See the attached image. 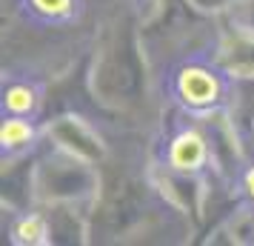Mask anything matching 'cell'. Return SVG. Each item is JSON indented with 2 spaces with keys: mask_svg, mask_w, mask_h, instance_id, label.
<instances>
[{
  "mask_svg": "<svg viewBox=\"0 0 254 246\" xmlns=\"http://www.w3.org/2000/svg\"><path fill=\"white\" fill-rule=\"evenodd\" d=\"M174 94L180 97V103L189 109H211L223 100V81L217 72L203 69V66H189L174 78Z\"/></svg>",
  "mask_w": 254,
  "mask_h": 246,
  "instance_id": "6da1fadb",
  "label": "cell"
},
{
  "mask_svg": "<svg viewBox=\"0 0 254 246\" xmlns=\"http://www.w3.org/2000/svg\"><path fill=\"white\" fill-rule=\"evenodd\" d=\"M243 192H246V195L254 200V166L246 172V175H243Z\"/></svg>",
  "mask_w": 254,
  "mask_h": 246,
  "instance_id": "52a82bcc",
  "label": "cell"
},
{
  "mask_svg": "<svg viewBox=\"0 0 254 246\" xmlns=\"http://www.w3.org/2000/svg\"><path fill=\"white\" fill-rule=\"evenodd\" d=\"M49 229H46V221L40 215H29L23 221L14 226L12 232V241L14 244H49Z\"/></svg>",
  "mask_w": 254,
  "mask_h": 246,
  "instance_id": "5b68a950",
  "label": "cell"
},
{
  "mask_svg": "<svg viewBox=\"0 0 254 246\" xmlns=\"http://www.w3.org/2000/svg\"><path fill=\"white\" fill-rule=\"evenodd\" d=\"M40 103V92L29 83H12L6 89V97H3V106L12 112V115H32Z\"/></svg>",
  "mask_w": 254,
  "mask_h": 246,
  "instance_id": "277c9868",
  "label": "cell"
},
{
  "mask_svg": "<svg viewBox=\"0 0 254 246\" xmlns=\"http://www.w3.org/2000/svg\"><path fill=\"white\" fill-rule=\"evenodd\" d=\"M169 164L177 172H197L206 164V141L194 129L180 132L169 146Z\"/></svg>",
  "mask_w": 254,
  "mask_h": 246,
  "instance_id": "7a4b0ae2",
  "label": "cell"
},
{
  "mask_svg": "<svg viewBox=\"0 0 254 246\" xmlns=\"http://www.w3.org/2000/svg\"><path fill=\"white\" fill-rule=\"evenodd\" d=\"M0 141H3V152L6 155H17L23 152L29 143L35 141V126L26 115H9L3 120V132H0Z\"/></svg>",
  "mask_w": 254,
  "mask_h": 246,
  "instance_id": "3957f363",
  "label": "cell"
},
{
  "mask_svg": "<svg viewBox=\"0 0 254 246\" xmlns=\"http://www.w3.org/2000/svg\"><path fill=\"white\" fill-rule=\"evenodd\" d=\"M29 6L35 14L46 17V20H60V17L71 14L74 0H29Z\"/></svg>",
  "mask_w": 254,
  "mask_h": 246,
  "instance_id": "8992f818",
  "label": "cell"
}]
</instances>
